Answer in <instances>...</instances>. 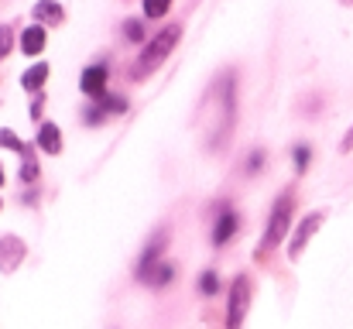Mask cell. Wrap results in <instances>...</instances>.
I'll return each mask as SVG.
<instances>
[{
	"label": "cell",
	"instance_id": "cell-1",
	"mask_svg": "<svg viewBox=\"0 0 353 329\" xmlns=\"http://www.w3.org/2000/svg\"><path fill=\"white\" fill-rule=\"evenodd\" d=\"M236 120V86H234V72L220 76L206 100H203V113H199V123L206 130V144L210 148H220L230 141V130H234Z\"/></svg>",
	"mask_w": 353,
	"mask_h": 329
},
{
	"label": "cell",
	"instance_id": "cell-2",
	"mask_svg": "<svg viewBox=\"0 0 353 329\" xmlns=\"http://www.w3.org/2000/svg\"><path fill=\"white\" fill-rule=\"evenodd\" d=\"M179 38H182V28L179 24H172V28H165L158 38H151L148 45H144V52H141V59L134 62V69H130V76L134 79H144V76H151L172 52H175V45H179Z\"/></svg>",
	"mask_w": 353,
	"mask_h": 329
},
{
	"label": "cell",
	"instance_id": "cell-3",
	"mask_svg": "<svg viewBox=\"0 0 353 329\" xmlns=\"http://www.w3.org/2000/svg\"><path fill=\"white\" fill-rule=\"evenodd\" d=\"M292 210H295V199H292V196H281V199L274 203L271 219H268V230H264V247H274V243L288 233V226H292Z\"/></svg>",
	"mask_w": 353,
	"mask_h": 329
},
{
	"label": "cell",
	"instance_id": "cell-4",
	"mask_svg": "<svg viewBox=\"0 0 353 329\" xmlns=\"http://www.w3.org/2000/svg\"><path fill=\"white\" fill-rule=\"evenodd\" d=\"M247 309H250V278L236 275L234 288H230V306H227V329H240Z\"/></svg>",
	"mask_w": 353,
	"mask_h": 329
},
{
	"label": "cell",
	"instance_id": "cell-5",
	"mask_svg": "<svg viewBox=\"0 0 353 329\" xmlns=\"http://www.w3.org/2000/svg\"><path fill=\"white\" fill-rule=\"evenodd\" d=\"M323 219H326L323 213H309V217H305V223L295 230V237H292V247H288V257H292V261H299V257H302L305 243H309V240H312V233L323 226Z\"/></svg>",
	"mask_w": 353,
	"mask_h": 329
},
{
	"label": "cell",
	"instance_id": "cell-6",
	"mask_svg": "<svg viewBox=\"0 0 353 329\" xmlns=\"http://www.w3.org/2000/svg\"><path fill=\"white\" fill-rule=\"evenodd\" d=\"M79 86H83L86 97H103V90H107V66H90L83 72Z\"/></svg>",
	"mask_w": 353,
	"mask_h": 329
},
{
	"label": "cell",
	"instance_id": "cell-7",
	"mask_svg": "<svg viewBox=\"0 0 353 329\" xmlns=\"http://www.w3.org/2000/svg\"><path fill=\"white\" fill-rule=\"evenodd\" d=\"M41 48H45V24L24 28V34H21V52H24V55H41Z\"/></svg>",
	"mask_w": 353,
	"mask_h": 329
},
{
	"label": "cell",
	"instance_id": "cell-8",
	"mask_svg": "<svg viewBox=\"0 0 353 329\" xmlns=\"http://www.w3.org/2000/svg\"><path fill=\"white\" fill-rule=\"evenodd\" d=\"M123 110H127V100H123V97H103V100L93 107V113H90L86 120H90V123H100L103 117H110V113L117 117V113H123Z\"/></svg>",
	"mask_w": 353,
	"mask_h": 329
},
{
	"label": "cell",
	"instance_id": "cell-9",
	"mask_svg": "<svg viewBox=\"0 0 353 329\" xmlns=\"http://www.w3.org/2000/svg\"><path fill=\"white\" fill-rule=\"evenodd\" d=\"M165 240H168V230H158V233L151 237V243H148V250H144V257H141V264H137V275H144L148 268H154V261H158Z\"/></svg>",
	"mask_w": 353,
	"mask_h": 329
},
{
	"label": "cell",
	"instance_id": "cell-10",
	"mask_svg": "<svg viewBox=\"0 0 353 329\" xmlns=\"http://www.w3.org/2000/svg\"><path fill=\"white\" fill-rule=\"evenodd\" d=\"M38 148L48 151V154H59V151H62V130H59L55 123H45V127L38 130Z\"/></svg>",
	"mask_w": 353,
	"mask_h": 329
},
{
	"label": "cell",
	"instance_id": "cell-11",
	"mask_svg": "<svg viewBox=\"0 0 353 329\" xmlns=\"http://www.w3.org/2000/svg\"><path fill=\"white\" fill-rule=\"evenodd\" d=\"M34 21L41 24V21H48V24H62L65 21V10L55 3V0H41L38 7H34Z\"/></svg>",
	"mask_w": 353,
	"mask_h": 329
},
{
	"label": "cell",
	"instance_id": "cell-12",
	"mask_svg": "<svg viewBox=\"0 0 353 329\" xmlns=\"http://www.w3.org/2000/svg\"><path fill=\"white\" fill-rule=\"evenodd\" d=\"M45 79H48V66H45V62H38V66H31V69L24 72V79H21V83H24V90H28V93H38V90L45 86Z\"/></svg>",
	"mask_w": 353,
	"mask_h": 329
},
{
	"label": "cell",
	"instance_id": "cell-13",
	"mask_svg": "<svg viewBox=\"0 0 353 329\" xmlns=\"http://www.w3.org/2000/svg\"><path fill=\"white\" fill-rule=\"evenodd\" d=\"M172 275H175V271H172V264H154V268H148L141 278H144L148 285H168V281H172Z\"/></svg>",
	"mask_w": 353,
	"mask_h": 329
},
{
	"label": "cell",
	"instance_id": "cell-14",
	"mask_svg": "<svg viewBox=\"0 0 353 329\" xmlns=\"http://www.w3.org/2000/svg\"><path fill=\"white\" fill-rule=\"evenodd\" d=\"M234 230H236V217L227 213V217L216 223V230H213V243H227V240L234 237Z\"/></svg>",
	"mask_w": 353,
	"mask_h": 329
},
{
	"label": "cell",
	"instance_id": "cell-15",
	"mask_svg": "<svg viewBox=\"0 0 353 329\" xmlns=\"http://www.w3.org/2000/svg\"><path fill=\"white\" fill-rule=\"evenodd\" d=\"M168 7H172V0H144V17L158 21V17L168 14Z\"/></svg>",
	"mask_w": 353,
	"mask_h": 329
},
{
	"label": "cell",
	"instance_id": "cell-16",
	"mask_svg": "<svg viewBox=\"0 0 353 329\" xmlns=\"http://www.w3.org/2000/svg\"><path fill=\"white\" fill-rule=\"evenodd\" d=\"M0 148H10V151H24V144L17 141L14 130H0Z\"/></svg>",
	"mask_w": 353,
	"mask_h": 329
},
{
	"label": "cell",
	"instance_id": "cell-17",
	"mask_svg": "<svg viewBox=\"0 0 353 329\" xmlns=\"http://www.w3.org/2000/svg\"><path fill=\"white\" fill-rule=\"evenodd\" d=\"M123 34H127L130 41H141V38H144V28H141V21H127V24H123Z\"/></svg>",
	"mask_w": 353,
	"mask_h": 329
},
{
	"label": "cell",
	"instance_id": "cell-18",
	"mask_svg": "<svg viewBox=\"0 0 353 329\" xmlns=\"http://www.w3.org/2000/svg\"><path fill=\"white\" fill-rule=\"evenodd\" d=\"M309 158H312V154H309V148H295V168H299V172H305V168H309Z\"/></svg>",
	"mask_w": 353,
	"mask_h": 329
},
{
	"label": "cell",
	"instance_id": "cell-19",
	"mask_svg": "<svg viewBox=\"0 0 353 329\" xmlns=\"http://www.w3.org/2000/svg\"><path fill=\"white\" fill-rule=\"evenodd\" d=\"M34 175H38V165H34V158L28 154V158H24V168H21V179H24V182H31Z\"/></svg>",
	"mask_w": 353,
	"mask_h": 329
},
{
	"label": "cell",
	"instance_id": "cell-20",
	"mask_svg": "<svg viewBox=\"0 0 353 329\" xmlns=\"http://www.w3.org/2000/svg\"><path fill=\"white\" fill-rule=\"evenodd\" d=\"M10 45H14V34H10V28H0V59L10 52Z\"/></svg>",
	"mask_w": 353,
	"mask_h": 329
},
{
	"label": "cell",
	"instance_id": "cell-21",
	"mask_svg": "<svg viewBox=\"0 0 353 329\" xmlns=\"http://www.w3.org/2000/svg\"><path fill=\"white\" fill-rule=\"evenodd\" d=\"M216 288H220V281H216V275H203V292H206V295H213Z\"/></svg>",
	"mask_w": 353,
	"mask_h": 329
},
{
	"label": "cell",
	"instance_id": "cell-22",
	"mask_svg": "<svg viewBox=\"0 0 353 329\" xmlns=\"http://www.w3.org/2000/svg\"><path fill=\"white\" fill-rule=\"evenodd\" d=\"M261 161H264V154H261V151H254V154L247 158V168H250V172H257V168H261Z\"/></svg>",
	"mask_w": 353,
	"mask_h": 329
},
{
	"label": "cell",
	"instance_id": "cell-23",
	"mask_svg": "<svg viewBox=\"0 0 353 329\" xmlns=\"http://www.w3.org/2000/svg\"><path fill=\"white\" fill-rule=\"evenodd\" d=\"M340 148H343V151H353V127L347 130V137H343V144H340Z\"/></svg>",
	"mask_w": 353,
	"mask_h": 329
},
{
	"label": "cell",
	"instance_id": "cell-24",
	"mask_svg": "<svg viewBox=\"0 0 353 329\" xmlns=\"http://www.w3.org/2000/svg\"><path fill=\"white\" fill-rule=\"evenodd\" d=\"M0 186H3V168H0Z\"/></svg>",
	"mask_w": 353,
	"mask_h": 329
}]
</instances>
